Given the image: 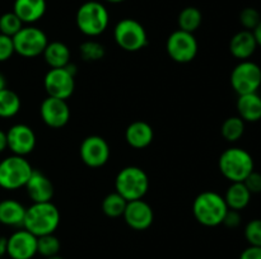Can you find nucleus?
I'll list each match as a JSON object with an SVG mask.
<instances>
[{"label": "nucleus", "mask_w": 261, "mask_h": 259, "mask_svg": "<svg viewBox=\"0 0 261 259\" xmlns=\"http://www.w3.org/2000/svg\"><path fill=\"white\" fill-rule=\"evenodd\" d=\"M122 217L127 226L134 230L143 231L150 228L153 220H154V213H153V208L150 207L149 203L143 201L142 198V200L129 201Z\"/></svg>", "instance_id": "dca6fc26"}, {"label": "nucleus", "mask_w": 261, "mask_h": 259, "mask_svg": "<svg viewBox=\"0 0 261 259\" xmlns=\"http://www.w3.org/2000/svg\"><path fill=\"white\" fill-rule=\"evenodd\" d=\"M25 208L15 200H3L0 202V223L7 226H23Z\"/></svg>", "instance_id": "4be33fe9"}, {"label": "nucleus", "mask_w": 261, "mask_h": 259, "mask_svg": "<svg viewBox=\"0 0 261 259\" xmlns=\"http://www.w3.org/2000/svg\"><path fill=\"white\" fill-rule=\"evenodd\" d=\"M241 215H240V211H234V210H229L227 211L226 216L223 218V225L227 226L229 229H236L241 225Z\"/></svg>", "instance_id": "c9c22d12"}, {"label": "nucleus", "mask_w": 261, "mask_h": 259, "mask_svg": "<svg viewBox=\"0 0 261 259\" xmlns=\"http://www.w3.org/2000/svg\"><path fill=\"white\" fill-rule=\"evenodd\" d=\"M240 259H261V246L250 245L242 251Z\"/></svg>", "instance_id": "e433bc0d"}, {"label": "nucleus", "mask_w": 261, "mask_h": 259, "mask_svg": "<svg viewBox=\"0 0 261 259\" xmlns=\"http://www.w3.org/2000/svg\"><path fill=\"white\" fill-rule=\"evenodd\" d=\"M222 175L231 183L244 182L250 173L254 172V159L247 150L242 147H229L224 150L218 160Z\"/></svg>", "instance_id": "7ed1b4c3"}, {"label": "nucleus", "mask_w": 261, "mask_h": 259, "mask_svg": "<svg viewBox=\"0 0 261 259\" xmlns=\"http://www.w3.org/2000/svg\"><path fill=\"white\" fill-rule=\"evenodd\" d=\"M60 223V212L51 202L33 203L25 208L23 229L35 236L54 234Z\"/></svg>", "instance_id": "f257e3e1"}, {"label": "nucleus", "mask_w": 261, "mask_h": 259, "mask_svg": "<svg viewBox=\"0 0 261 259\" xmlns=\"http://www.w3.org/2000/svg\"><path fill=\"white\" fill-rule=\"evenodd\" d=\"M60 248V240L54 234H47V235H42L37 238V253L45 256V258L58 255Z\"/></svg>", "instance_id": "c85d7f7f"}, {"label": "nucleus", "mask_w": 261, "mask_h": 259, "mask_svg": "<svg viewBox=\"0 0 261 259\" xmlns=\"http://www.w3.org/2000/svg\"><path fill=\"white\" fill-rule=\"evenodd\" d=\"M154 137L152 126L144 121H135L127 126L125 140L134 149H145L149 146Z\"/></svg>", "instance_id": "6ab92c4d"}, {"label": "nucleus", "mask_w": 261, "mask_h": 259, "mask_svg": "<svg viewBox=\"0 0 261 259\" xmlns=\"http://www.w3.org/2000/svg\"><path fill=\"white\" fill-rule=\"evenodd\" d=\"M81 159L87 167L101 168L109 161L110 146L106 140L97 135L86 137L79 147Z\"/></svg>", "instance_id": "f8f14e48"}, {"label": "nucleus", "mask_w": 261, "mask_h": 259, "mask_svg": "<svg viewBox=\"0 0 261 259\" xmlns=\"http://www.w3.org/2000/svg\"><path fill=\"white\" fill-rule=\"evenodd\" d=\"M23 28V22L13 12L4 13L0 17V33L9 37H14Z\"/></svg>", "instance_id": "c756f323"}, {"label": "nucleus", "mask_w": 261, "mask_h": 259, "mask_svg": "<svg viewBox=\"0 0 261 259\" xmlns=\"http://www.w3.org/2000/svg\"><path fill=\"white\" fill-rule=\"evenodd\" d=\"M236 107L239 117L245 122L252 123L261 119V96L257 93L239 95Z\"/></svg>", "instance_id": "412c9836"}, {"label": "nucleus", "mask_w": 261, "mask_h": 259, "mask_svg": "<svg viewBox=\"0 0 261 259\" xmlns=\"http://www.w3.org/2000/svg\"><path fill=\"white\" fill-rule=\"evenodd\" d=\"M45 259H64L63 256H60L58 254V255H54V256H48V258H45Z\"/></svg>", "instance_id": "79ce46f5"}, {"label": "nucleus", "mask_w": 261, "mask_h": 259, "mask_svg": "<svg viewBox=\"0 0 261 259\" xmlns=\"http://www.w3.org/2000/svg\"><path fill=\"white\" fill-rule=\"evenodd\" d=\"M115 189L125 200H142L149 189V179L142 168L126 167L120 170L115 179Z\"/></svg>", "instance_id": "20e7f679"}, {"label": "nucleus", "mask_w": 261, "mask_h": 259, "mask_svg": "<svg viewBox=\"0 0 261 259\" xmlns=\"http://www.w3.org/2000/svg\"><path fill=\"white\" fill-rule=\"evenodd\" d=\"M84 61H98L105 57V47L96 41H86L79 47Z\"/></svg>", "instance_id": "7c9ffc66"}, {"label": "nucleus", "mask_w": 261, "mask_h": 259, "mask_svg": "<svg viewBox=\"0 0 261 259\" xmlns=\"http://www.w3.org/2000/svg\"><path fill=\"white\" fill-rule=\"evenodd\" d=\"M261 20L260 13L255 8H245L240 13V23L246 30H254Z\"/></svg>", "instance_id": "2f4dec72"}, {"label": "nucleus", "mask_w": 261, "mask_h": 259, "mask_svg": "<svg viewBox=\"0 0 261 259\" xmlns=\"http://www.w3.org/2000/svg\"><path fill=\"white\" fill-rule=\"evenodd\" d=\"M231 85L239 95L257 93L261 86V68L254 61H241L232 70Z\"/></svg>", "instance_id": "1a4fd4ad"}, {"label": "nucleus", "mask_w": 261, "mask_h": 259, "mask_svg": "<svg viewBox=\"0 0 261 259\" xmlns=\"http://www.w3.org/2000/svg\"><path fill=\"white\" fill-rule=\"evenodd\" d=\"M227 211L228 206L224 201V197L212 190L200 193L193 203L194 217L199 223L206 228L222 225Z\"/></svg>", "instance_id": "f03ea898"}, {"label": "nucleus", "mask_w": 261, "mask_h": 259, "mask_svg": "<svg viewBox=\"0 0 261 259\" xmlns=\"http://www.w3.org/2000/svg\"><path fill=\"white\" fill-rule=\"evenodd\" d=\"M20 109V98L15 91L5 88L0 90V117H14Z\"/></svg>", "instance_id": "a878e982"}, {"label": "nucleus", "mask_w": 261, "mask_h": 259, "mask_svg": "<svg viewBox=\"0 0 261 259\" xmlns=\"http://www.w3.org/2000/svg\"><path fill=\"white\" fill-rule=\"evenodd\" d=\"M76 68L74 63L69 62L65 68L50 69L43 79V86L47 96L59 99H69L75 88Z\"/></svg>", "instance_id": "6e6552de"}, {"label": "nucleus", "mask_w": 261, "mask_h": 259, "mask_svg": "<svg viewBox=\"0 0 261 259\" xmlns=\"http://www.w3.org/2000/svg\"><path fill=\"white\" fill-rule=\"evenodd\" d=\"M166 51L176 62H191L198 55V41L193 33L177 29L168 36Z\"/></svg>", "instance_id": "9b49d317"}, {"label": "nucleus", "mask_w": 261, "mask_h": 259, "mask_svg": "<svg viewBox=\"0 0 261 259\" xmlns=\"http://www.w3.org/2000/svg\"><path fill=\"white\" fill-rule=\"evenodd\" d=\"M201 22H203V14L195 7H188L182 9L177 18L178 29L190 33L195 32L200 27Z\"/></svg>", "instance_id": "393cba45"}, {"label": "nucleus", "mask_w": 261, "mask_h": 259, "mask_svg": "<svg viewBox=\"0 0 261 259\" xmlns=\"http://www.w3.org/2000/svg\"><path fill=\"white\" fill-rule=\"evenodd\" d=\"M252 33H254L255 40H256L257 46H259V47H261V20H260L259 24H257V27L255 28L254 30H252Z\"/></svg>", "instance_id": "ea45409f"}, {"label": "nucleus", "mask_w": 261, "mask_h": 259, "mask_svg": "<svg viewBox=\"0 0 261 259\" xmlns=\"http://www.w3.org/2000/svg\"><path fill=\"white\" fill-rule=\"evenodd\" d=\"M127 201L119 195L117 192L110 193L102 201V211L107 217L116 218L124 215V211L126 208Z\"/></svg>", "instance_id": "cd10ccee"}, {"label": "nucleus", "mask_w": 261, "mask_h": 259, "mask_svg": "<svg viewBox=\"0 0 261 259\" xmlns=\"http://www.w3.org/2000/svg\"><path fill=\"white\" fill-rule=\"evenodd\" d=\"M259 47L255 40V36L251 30L242 29L237 32L229 42V52L232 56L239 58L240 61L249 60Z\"/></svg>", "instance_id": "a211bd4d"}, {"label": "nucleus", "mask_w": 261, "mask_h": 259, "mask_svg": "<svg viewBox=\"0 0 261 259\" xmlns=\"http://www.w3.org/2000/svg\"><path fill=\"white\" fill-rule=\"evenodd\" d=\"M28 197L33 203L51 202L54 197V185L50 178L46 177L41 170L33 169L30 179L24 185Z\"/></svg>", "instance_id": "f3484780"}, {"label": "nucleus", "mask_w": 261, "mask_h": 259, "mask_svg": "<svg viewBox=\"0 0 261 259\" xmlns=\"http://www.w3.org/2000/svg\"><path fill=\"white\" fill-rule=\"evenodd\" d=\"M40 114L46 126L51 128H61L70 119V108L64 99L47 96L41 103Z\"/></svg>", "instance_id": "ddd939ff"}, {"label": "nucleus", "mask_w": 261, "mask_h": 259, "mask_svg": "<svg viewBox=\"0 0 261 259\" xmlns=\"http://www.w3.org/2000/svg\"><path fill=\"white\" fill-rule=\"evenodd\" d=\"M7 254L12 259H32L37 254V236L25 229L15 231L8 238Z\"/></svg>", "instance_id": "2eb2a0df"}, {"label": "nucleus", "mask_w": 261, "mask_h": 259, "mask_svg": "<svg viewBox=\"0 0 261 259\" xmlns=\"http://www.w3.org/2000/svg\"><path fill=\"white\" fill-rule=\"evenodd\" d=\"M8 251V238H0V258L7 254Z\"/></svg>", "instance_id": "4c0bfd02"}, {"label": "nucleus", "mask_w": 261, "mask_h": 259, "mask_svg": "<svg viewBox=\"0 0 261 259\" xmlns=\"http://www.w3.org/2000/svg\"><path fill=\"white\" fill-rule=\"evenodd\" d=\"M245 238L252 246H261V218H254L245 226Z\"/></svg>", "instance_id": "473e14b6"}, {"label": "nucleus", "mask_w": 261, "mask_h": 259, "mask_svg": "<svg viewBox=\"0 0 261 259\" xmlns=\"http://www.w3.org/2000/svg\"><path fill=\"white\" fill-rule=\"evenodd\" d=\"M7 88V80H5V76L0 73V90Z\"/></svg>", "instance_id": "a19ab883"}, {"label": "nucleus", "mask_w": 261, "mask_h": 259, "mask_svg": "<svg viewBox=\"0 0 261 259\" xmlns=\"http://www.w3.org/2000/svg\"><path fill=\"white\" fill-rule=\"evenodd\" d=\"M42 55L45 62L51 69L65 68L70 62V50L65 43L59 42V41L48 42Z\"/></svg>", "instance_id": "5701e85b"}, {"label": "nucleus", "mask_w": 261, "mask_h": 259, "mask_svg": "<svg viewBox=\"0 0 261 259\" xmlns=\"http://www.w3.org/2000/svg\"><path fill=\"white\" fill-rule=\"evenodd\" d=\"M251 196L252 195L247 189L244 182H234L231 183V185L227 188L224 201H226L229 210L242 211L249 206L250 201H251Z\"/></svg>", "instance_id": "b1692460"}, {"label": "nucleus", "mask_w": 261, "mask_h": 259, "mask_svg": "<svg viewBox=\"0 0 261 259\" xmlns=\"http://www.w3.org/2000/svg\"><path fill=\"white\" fill-rule=\"evenodd\" d=\"M244 183L251 195H259V193H261V173L254 170L252 173H250L249 177L244 180Z\"/></svg>", "instance_id": "f704fd0d"}, {"label": "nucleus", "mask_w": 261, "mask_h": 259, "mask_svg": "<svg viewBox=\"0 0 261 259\" xmlns=\"http://www.w3.org/2000/svg\"><path fill=\"white\" fill-rule=\"evenodd\" d=\"M7 144L13 155L25 156L35 150L36 135L27 124H14L7 132Z\"/></svg>", "instance_id": "4468645a"}, {"label": "nucleus", "mask_w": 261, "mask_h": 259, "mask_svg": "<svg viewBox=\"0 0 261 259\" xmlns=\"http://www.w3.org/2000/svg\"><path fill=\"white\" fill-rule=\"evenodd\" d=\"M76 25L83 35L96 37L109 27L110 15L106 7L98 2H87L76 12Z\"/></svg>", "instance_id": "39448f33"}, {"label": "nucleus", "mask_w": 261, "mask_h": 259, "mask_svg": "<svg viewBox=\"0 0 261 259\" xmlns=\"http://www.w3.org/2000/svg\"><path fill=\"white\" fill-rule=\"evenodd\" d=\"M13 13L23 23H35L46 13V0H15Z\"/></svg>", "instance_id": "aec40b11"}, {"label": "nucleus", "mask_w": 261, "mask_h": 259, "mask_svg": "<svg viewBox=\"0 0 261 259\" xmlns=\"http://www.w3.org/2000/svg\"><path fill=\"white\" fill-rule=\"evenodd\" d=\"M14 52L15 51L14 45H13V38L0 33V62L9 60Z\"/></svg>", "instance_id": "72a5a7b5"}, {"label": "nucleus", "mask_w": 261, "mask_h": 259, "mask_svg": "<svg viewBox=\"0 0 261 259\" xmlns=\"http://www.w3.org/2000/svg\"><path fill=\"white\" fill-rule=\"evenodd\" d=\"M0 259H3V258H0Z\"/></svg>", "instance_id": "c03bdc74"}, {"label": "nucleus", "mask_w": 261, "mask_h": 259, "mask_svg": "<svg viewBox=\"0 0 261 259\" xmlns=\"http://www.w3.org/2000/svg\"><path fill=\"white\" fill-rule=\"evenodd\" d=\"M12 38L15 52L27 58L42 55L48 43L47 36L45 35V32L41 30L40 28L32 27V25L23 27Z\"/></svg>", "instance_id": "9d476101"}, {"label": "nucleus", "mask_w": 261, "mask_h": 259, "mask_svg": "<svg viewBox=\"0 0 261 259\" xmlns=\"http://www.w3.org/2000/svg\"><path fill=\"white\" fill-rule=\"evenodd\" d=\"M33 172L32 165L24 156L12 155L0 161V187L18 189L24 187Z\"/></svg>", "instance_id": "423d86ee"}, {"label": "nucleus", "mask_w": 261, "mask_h": 259, "mask_svg": "<svg viewBox=\"0 0 261 259\" xmlns=\"http://www.w3.org/2000/svg\"><path fill=\"white\" fill-rule=\"evenodd\" d=\"M8 147L7 144V132H4L3 130H0V152L4 151Z\"/></svg>", "instance_id": "58836bf2"}, {"label": "nucleus", "mask_w": 261, "mask_h": 259, "mask_svg": "<svg viewBox=\"0 0 261 259\" xmlns=\"http://www.w3.org/2000/svg\"><path fill=\"white\" fill-rule=\"evenodd\" d=\"M114 38L117 46L127 52H138L148 45L145 28L132 18L121 19L115 25Z\"/></svg>", "instance_id": "0eeeda50"}, {"label": "nucleus", "mask_w": 261, "mask_h": 259, "mask_svg": "<svg viewBox=\"0 0 261 259\" xmlns=\"http://www.w3.org/2000/svg\"><path fill=\"white\" fill-rule=\"evenodd\" d=\"M106 2L114 3V4H117V3H122V2H125V0H106Z\"/></svg>", "instance_id": "37998d69"}, {"label": "nucleus", "mask_w": 261, "mask_h": 259, "mask_svg": "<svg viewBox=\"0 0 261 259\" xmlns=\"http://www.w3.org/2000/svg\"><path fill=\"white\" fill-rule=\"evenodd\" d=\"M221 134L223 139L228 142H236L244 136L245 121L239 116H232L224 119L221 127Z\"/></svg>", "instance_id": "bb28decb"}]
</instances>
